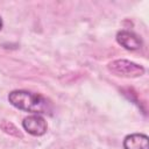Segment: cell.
Returning a JSON list of instances; mask_svg holds the SVG:
<instances>
[{
    "label": "cell",
    "instance_id": "5b68a950",
    "mask_svg": "<svg viewBox=\"0 0 149 149\" xmlns=\"http://www.w3.org/2000/svg\"><path fill=\"white\" fill-rule=\"evenodd\" d=\"M123 149H149V139L146 134H129L123 140Z\"/></svg>",
    "mask_w": 149,
    "mask_h": 149
},
{
    "label": "cell",
    "instance_id": "3957f363",
    "mask_svg": "<svg viewBox=\"0 0 149 149\" xmlns=\"http://www.w3.org/2000/svg\"><path fill=\"white\" fill-rule=\"evenodd\" d=\"M22 127L28 134L33 136H42L47 133L48 123L43 115L30 114L22 120Z\"/></svg>",
    "mask_w": 149,
    "mask_h": 149
},
{
    "label": "cell",
    "instance_id": "277c9868",
    "mask_svg": "<svg viewBox=\"0 0 149 149\" xmlns=\"http://www.w3.org/2000/svg\"><path fill=\"white\" fill-rule=\"evenodd\" d=\"M116 42L123 47L127 50H137L140 48H142V38L136 35L134 31H129V30H120L116 34Z\"/></svg>",
    "mask_w": 149,
    "mask_h": 149
},
{
    "label": "cell",
    "instance_id": "6da1fadb",
    "mask_svg": "<svg viewBox=\"0 0 149 149\" xmlns=\"http://www.w3.org/2000/svg\"><path fill=\"white\" fill-rule=\"evenodd\" d=\"M8 101L17 109L31 114L50 115L52 113V105L45 97L27 90H14L9 92Z\"/></svg>",
    "mask_w": 149,
    "mask_h": 149
},
{
    "label": "cell",
    "instance_id": "8992f818",
    "mask_svg": "<svg viewBox=\"0 0 149 149\" xmlns=\"http://www.w3.org/2000/svg\"><path fill=\"white\" fill-rule=\"evenodd\" d=\"M2 26H3V23H2V20H1V17H0V30L2 29Z\"/></svg>",
    "mask_w": 149,
    "mask_h": 149
},
{
    "label": "cell",
    "instance_id": "7a4b0ae2",
    "mask_svg": "<svg viewBox=\"0 0 149 149\" xmlns=\"http://www.w3.org/2000/svg\"><path fill=\"white\" fill-rule=\"evenodd\" d=\"M108 70L119 77L126 78H136L144 73V68L137 63H134L128 59H115L108 63Z\"/></svg>",
    "mask_w": 149,
    "mask_h": 149
}]
</instances>
